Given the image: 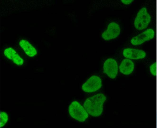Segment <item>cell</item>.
<instances>
[{
  "label": "cell",
  "mask_w": 157,
  "mask_h": 128,
  "mask_svg": "<svg viewBox=\"0 0 157 128\" xmlns=\"http://www.w3.org/2000/svg\"><path fill=\"white\" fill-rule=\"evenodd\" d=\"M156 127L157 128V112L156 113Z\"/></svg>",
  "instance_id": "14"
},
{
  "label": "cell",
  "mask_w": 157,
  "mask_h": 128,
  "mask_svg": "<svg viewBox=\"0 0 157 128\" xmlns=\"http://www.w3.org/2000/svg\"><path fill=\"white\" fill-rule=\"evenodd\" d=\"M120 32V25L115 22H112L108 25L107 29L101 34V37L105 40H109L117 37Z\"/></svg>",
  "instance_id": "8"
},
{
  "label": "cell",
  "mask_w": 157,
  "mask_h": 128,
  "mask_svg": "<svg viewBox=\"0 0 157 128\" xmlns=\"http://www.w3.org/2000/svg\"><path fill=\"white\" fill-rule=\"evenodd\" d=\"M148 71L150 75L152 77L157 76V62L153 61L149 64Z\"/></svg>",
  "instance_id": "12"
},
{
  "label": "cell",
  "mask_w": 157,
  "mask_h": 128,
  "mask_svg": "<svg viewBox=\"0 0 157 128\" xmlns=\"http://www.w3.org/2000/svg\"><path fill=\"white\" fill-rule=\"evenodd\" d=\"M0 125L4 127L8 122L9 117L8 114L5 112L2 111L1 114Z\"/></svg>",
  "instance_id": "13"
},
{
  "label": "cell",
  "mask_w": 157,
  "mask_h": 128,
  "mask_svg": "<svg viewBox=\"0 0 157 128\" xmlns=\"http://www.w3.org/2000/svg\"><path fill=\"white\" fill-rule=\"evenodd\" d=\"M5 56L14 64L18 66L23 65L24 60L16 51L11 47L6 48L4 51Z\"/></svg>",
  "instance_id": "10"
},
{
  "label": "cell",
  "mask_w": 157,
  "mask_h": 128,
  "mask_svg": "<svg viewBox=\"0 0 157 128\" xmlns=\"http://www.w3.org/2000/svg\"><path fill=\"white\" fill-rule=\"evenodd\" d=\"M122 55L125 58L134 61H147L149 58L147 51L140 47L131 46L124 48Z\"/></svg>",
  "instance_id": "4"
},
{
  "label": "cell",
  "mask_w": 157,
  "mask_h": 128,
  "mask_svg": "<svg viewBox=\"0 0 157 128\" xmlns=\"http://www.w3.org/2000/svg\"><path fill=\"white\" fill-rule=\"evenodd\" d=\"M136 64L135 61L125 58L121 62L119 66L120 73L126 76L132 74L135 71Z\"/></svg>",
  "instance_id": "9"
},
{
  "label": "cell",
  "mask_w": 157,
  "mask_h": 128,
  "mask_svg": "<svg viewBox=\"0 0 157 128\" xmlns=\"http://www.w3.org/2000/svg\"><path fill=\"white\" fill-rule=\"evenodd\" d=\"M106 99L105 95L99 93L87 98L83 106L90 115L96 117L100 116L103 110V105Z\"/></svg>",
  "instance_id": "2"
},
{
  "label": "cell",
  "mask_w": 157,
  "mask_h": 128,
  "mask_svg": "<svg viewBox=\"0 0 157 128\" xmlns=\"http://www.w3.org/2000/svg\"><path fill=\"white\" fill-rule=\"evenodd\" d=\"M157 37L156 23L147 29L135 33L129 41L130 46L140 47L147 43L152 41Z\"/></svg>",
  "instance_id": "3"
},
{
  "label": "cell",
  "mask_w": 157,
  "mask_h": 128,
  "mask_svg": "<svg viewBox=\"0 0 157 128\" xmlns=\"http://www.w3.org/2000/svg\"><path fill=\"white\" fill-rule=\"evenodd\" d=\"M101 86V78L97 75H93L83 84L82 89L85 92L91 93L98 90Z\"/></svg>",
  "instance_id": "6"
},
{
  "label": "cell",
  "mask_w": 157,
  "mask_h": 128,
  "mask_svg": "<svg viewBox=\"0 0 157 128\" xmlns=\"http://www.w3.org/2000/svg\"><path fill=\"white\" fill-rule=\"evenodd\" d=\"M68 110L70 116L80 122L84 121L88 117V113L84 107L77 101H73L70 104Z\"/></svg>",
  "instance_id": "5"
},
{
  "label": "cell",
  "mask_w": 157,
  "mask_h": 128,
  "mask_svg": "<svg viewBox=\"0 0 157 128\" xmlns=\"http://www.w3.org/2000/svg\"><path fill=\"white\" fill-rule=\"evenodd\" d=\"M157 3L156 0L143 2L136 10L132 22L134 33L142 31L156 23Z\"/></svg>",
  "instance_id": "1"
},
{
  "label": "cell",
  "mask_w": 157,
  "mask_h": 128,
  "mask_svg": "<svg viewBox=\"0 0 157 128\" xmlns=\"http://www.w3.org/2000/svg\"><path fill=\"white\" fill-rule=\"evenodd\" d=\"M19 44L26 54L29 57H33L37 54L36 48L28 40L22 39L20 40Z\"/></svg>",
  "instance_id": "11"
},
{
  "label": "cell",
  "mask_w": 157,
  "mask_h": 128,
  "mask_svg": "<svg viewBox=\"0 0 157 128\" xmlns=\"http://www.w3.org/2000/svg\"><path fill=\"white\" fill-rule=\"evenodd\" d=\"M104 72L111 79H114L117 76L118 71V65L116 60L109 58L105 62L103 66Z\"/></svg>",
  "instance_id": "7"
}]
</instances>
